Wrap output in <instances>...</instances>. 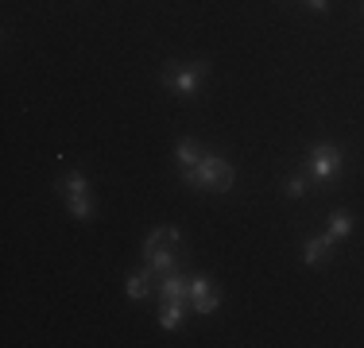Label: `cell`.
Here are the masks:
<instances>
[{"mask_svg": "<svg viewBox=\"0 0 364 348\" xmlns=\"http://www.w3.org/2000/svg\"><path fill=\"white\" fill-rule=\"evenodd\" d=\"M190 306H194L198 313H213V310H218V290H213V283L205 275L190 278Z\"/></svg>", "mask_w": 364, "mask_h": 348, "instance_id": "3957f363", "label": "cell"}, {"mask_svg": "<svg viewBox=\"0 0 364 348\" xmlns=\"http://www.w3.org/2000/svg\"><path fill=\"white\" fill-rule=\"evenodd\" d=\"M66 205H70V213L77 217V221H90V217H93V202H90V194H82V197H66Z\"/></svg>", "mask_w": 364, "mask_h": 348, "instance_id": "5bb4252c", "label": "cell"}, {"mask_svg": "<svg viewBox=\"0 0 364 348\" xmlns=\"http://www.w3.org/2000/svg\"><path fill=\"white\" fill-rule=\"evenodd\" d=\"M333 244H337V240L329 236V232H326V236H318V240H306V244H302V263L318 267V263L329 256V251H333Z\"/></svg>", "mask_w": 364, "mask_h": 348, "instance_id": "8992f818", "label": "cell"}, {"mask_svg": "<svg viewBox=\"0 0 364 348\" xmlns=\"http://www.w3.org/2000/svg\"><path fill=\"white\" fill-rule=\"evenodd\" d=\"M213 170H218V155H210L205 151V159L202 163H194V167H186V186H194V190H210L213 186Z\"/></svg>", "mask_w": 364, "mask_h": 348, "instance_id": "5b68a950", "label": "cell"}, {"mask_svg": "<svg viewBox=\"0 0 364 348\" xmlns=\"http://www.w3.org/2000/svg\"><path fill=\"white\" fill-rule=\"evenodd\" d=\"M349 229H353V217L345 213V209H337V213L329 217V236L341 240V236H349Z\"/></svg>", "mask_w": 364, "mask_h": 348, "instance_id": "4fadbf2b", "label": "cell"}, {"mask_svg": "<svg viewBox=\"0 0 364 348\" xmlns=\"http://www.w3.org/2000/svg\"><path fill=\"white\" fill-rule=\"evenodd\" d=\"M302 4H306V8H314V12H326V8H329V0H302Z\"/></svg>", "mask_w": 364, "mask_h": 348, "instance_id": "e0dca14e", "label": "cell"}, {"mask_svg": "<svg viewBox=\"0 0 364 348\" xmlns=\"http://www.w3.org/2000/svg\"><path fill=\"white\" fill-rule=\"evenodd\" d=\"M144 259H147V271L151 275H171V271H178V251H171V248H155V244H144Z\"/></svg>", "mask_w": 364, "mask_h": 348, "instance_id": "277c9868", "label": "cell"}, {"mask_svg": "<svg viewBox=\"0 0 364 348\" xmlns=\"http://www.w3.org/2000/svg\"><path fill=\"white\" fill-rule=\"evenodd\" d=\"M232 178H237V170H232V163L218 159V170H213V194H225V190H232Z\"/></svg>", "mask_w": 364, "mask_h": 348, "instance_id": "8fae6325", "label": "cell"}, {"mask_svg": "<svg viewBox=\"0 0 364 348\" xmlns=\"http://www.w3.org/2000/svg\"><path fill=\"white\" fill-rule=\"evenodd\" d=\"M210 74V62H190V66H167L163 70V85L175 89L178 97H198V85Z\"/></svg>", "mask_w": 364, "mask_h": 348, "instance_id": "6da1fadb", "label": "cell"}, {"mask_svg": "<svg viewBox=\"0 0 364 348\" xmlns=\"http://www.w3.org/2000/svg\"><path fill=\"white\" fill-rule=\"evenodd\" d=\"M310 170H314L318 182H329L341 174V151L333 143H314L310 147Z\"/></svg>", "mask_w": 364, "mask_h": 348, "instance_id": "7a4b0ae2", "label": "cell"}, {"mask_svg": "<svg viewBox=\"0 0 364 348\" xmlns=\"http://www.w3.org/2000/svg\"><path fill=\"white\" fill-rule=\"evenodd\" d=\"M159 290H163V298H171V302H190V278L171 271V275H163Z\"/></svg>", "mask_w": 364, "mask_h": 348, "instance_id": "52a82bcc", "label": "cell"}, {"mask_svg": "<svg viewBox=\"0 0 364 348\" xmlns=\"http://www.w3.org/2000/svg\"><path fill=\"white\" fill-rule=\"evenodd\" d=\"M147 278H151V271H132L128 275V298H147V294H151V283H147Z\"/></svg>", "mask_w": 364, "mask_h": 348, "instance_id": "7c38bea8", "label": "cell"}, {"mask_svg": "<svg viewBox=\"0 0 364 348\" xmlns=\"http://www.w3.org/2000/svg\"><path fill=\"white\" fill-rule=\"evenodd\" d=\"M182 321H186V302H171V298H163L159 325H163V329H182Z\"/></svg>", "mask_w": 364, "mask_h": 348, "instance_id": "ba28073f", "label": "cell"}, {"mask_svg": "<svg viewBox=\"0 0 364 348\" xmlns=\"http://www.w3.org/2000/svg\"><path fill=\"white\" fill-rule=\"evenodd\" d=\"M58 190H63L66 197H82V194H90V182H85L82 174H70V178H66Z\"/></svg>", "mask_w": 364, "mask_h": 348, "instance_id": "9a60e30c", "label": "cell"}, {"mask_svg": "<svg viewBox=\"0 0 364 348\" xmlns=\"http://www.w3.org/2000/svg\"><path fill=\"white\" fill-rule=\"evenodd\" d=\"M147 244H155V248H171V251H178V248H182V232L167 224V229H155L151 236H147Z\"/></svg>", "mask_w": 364, "mask_h": 348, "instance_id": "30bf717a", "label": "cell"}, {"mask_svg": "<svg viewBox=\"0 0 364 348\" xmlns=\"http://www.w3.org/2000/svg\"><path fill=\"white\" fill-rule=\"evenodd\" d=\"M306 178H302V174H294V178H287V197H302L306 194Z\"/></svg>", "mask_w": 364, "mask_h": 348, "instance_id": "2e32d148", "label": "cell"}, {"mask_svg": "<svg viewBox=\"0 0 364 348\" xmlns=\"http://www.w3.org/2000/svg\"><path fill=\"white\" fill-rule=\"evenodd\" d=\"M175 155H178L182 167H194V163H202V159H205V147L198 143V139H178Z\"/></svg>", "mask_w": 364, "mask_h": 348, "instance_id": "9c48e42d", "label": "cell"}]
</instances>
